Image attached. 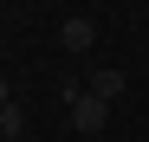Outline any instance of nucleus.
I'll return each mask as SVG.
<instances>
[{"mask_svg": "<svg viewBox=\"0 0 149 142\" xmlns=\"http://www.w3.org/2000/svg\"><path fill=\"white\" fill-rule=\"evenodd\" d=\"M65 103H71V129H78V136H104V123H110V103L97 97L91 84H84V90L71 84V90H65Z\"/></svg>", "mask_w": 149, "mask_h": 142, "instance_id": "f257e3e1", "label": "nucleus"}, {"mask_svg": "<svg viewBox=\"0 0 149 142\" xmlns=\"http://www.w3.org/2000/svg\"><path fill=\"white\" fill-rule=\"evenodd\" d=\"M91 39H97V26H91L84 13H71L65 26H58V45H65V52H91Z\"/></svg>", "mask_w": 149, "mask_h": 142, "instance_id": "f03ea898", "label": "nucleus"}, {"mask_svg": "<svg viewBox=\"0 0 149 142\" xmlns=\"http://www.w3.org/2000/svg\"><path fill=\"white\" fill-rule=\"evenodd\" d=\"M123 84H130V78H123L117 65H104V71H91V90H97L104 103H110V97H123Z\"/></svg>", "mask_w": 149, "mask_h": 142, "instance_id": "7ed1b4c3", "label": "nucleus"}, {"mask_svg": "<svg viewBox=\"0 0 149 142\" xmlns=\"http://www.w3.org/2000/svg\"><path fill=\"white\" fill-rule=\"evenodd\" d=\"M26 129V116H19V103H0V136H19Z\"/></svg>", "mask_w": 149, "mask_h": 142, "instance_id": "20e7f679", "label": "nucleus"}, {"mask_svg": "<svg viewBox=\"0 0 149 142\" xmlns=\"http://www.w3.org/2000/svg\"><path fill=\"white\" fill-rule=\"evenodd\" d=\"M0 103H7V78H0Z\"/></svg>", "mask_w": 149, "mask_h": 142, "instance_id": "39448f33", "label": "nucleus"}, {"mask_svg": "<svg viewBox=\"0 0 149 142\" xmlns=\"http://www.w3.org/2000/svg\"><path fill=\"white\" fill-rule=\"evenodd\" d=\"M0 7H7V0H0Z\"/></svg>", "mask_w": 149, "mask_h": 142, "instance_id": "423d86ee", "label": "nucleus"}]
</instances>
